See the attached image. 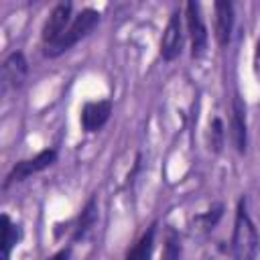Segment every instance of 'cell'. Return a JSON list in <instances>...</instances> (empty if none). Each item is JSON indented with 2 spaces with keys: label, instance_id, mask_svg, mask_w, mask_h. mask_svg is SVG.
I'll list each match as a JSON object with an SVG mask.
<instances>
[{
  "label": "cell",
  "instance_id": "obj_1",
  "mask_svg": "<svg viewBox=\"0 0 260 260\" xmlns=\"http://www.w3.org/2000/svg\"><path fill=\"white\" fill-rule=\"evenodd\" d=\"M232 252H234L236 260H256V252H258V232L248 215L244 199H240L238 209H236Z\"/></svg>",
  "mask_w": 260,
  "mask_h": 260
},
{
  "label": "cell",
  "instance_id": "obj_2",
  "mask_svg": "<svg viewBox=\"0 0 260 260\" xmlns=\"http://www.w3.org/2000/svg\"><path fill=\"white\" fill-rule=\"evenodd\" d=\"M98 22H100V12H95L93 8L81 10L77 16H73V20H71V24L67 26V30H65L53 45L45 47V55L57 57V55H61L63 51L71 49L77 41H81L87 32H91Z\"/></svg>",
  "mask_w": 260,
  "mask_h": 260
},
{
  "label": "cell",
  "instance_id": "obj_3",
  "mask_svg": "<svg viewBox=\"0 0 260 260\" xmlns=\"http://www.w3.org/2000/svg\"><path fill=\"white\" fill-rule=\"evenodd\" d=\"M185 16H187V30H189V39H191V55L197 59L207 49V28H205L199 4L197 2H187Z\"/></svg>",
  "mask_w": 260,
  "mask_h": 260
},
{
  "label": "cell",
  "instance_id": "obj_4",
  "mask_svg": "<svg viewBox=\"0 0 260 260\" xmlns=\"http://www.w3.org/2000/svg\"><path fill=\"white\" fill-rule=\"evenodd\" d=\"M55 160H57V150H55V148H47V150L39 152V154L32 156V158H26V160L16 162L14 169L8 173V177H6V181H4V187L12 185V183H18V181H24L26 177H30V175H35V173H39V171L51 167Z\"/></svg>",
  "mask_w": 260,
  "mask_h": 260
},
{
  "label": "cell",
  "instance_id": "obj_5",
  "mask_svg": "<svg viewBox=\"0 0 260 260\" xmlns=\"http://www.w3.org/2000/svg\"><path fill=\"white\" fill-rule=\"evenodd\" d=\"M28 73V63L20 51L10 53L2 63V91L20 89Z\"/></svg>",
  "mask_w": 260,
  "mask_h": 260
},
{
  "label": "cell",
  "instance_id": "obj_6",
  "mask_svg": "<svg viewBox=\"0 0 260 260\" xmlns=\"http://www.w3.org/2000/svg\"><path fill=\"white\" fill-rule=\"evenodd\" d=\"M71 4L69 2H63V4H57L53 10H51V14H49V18H47V22H45V26H43V41H45V47H49V45H53L65 30H67V26L71 24Z\"/></svg>",
  "mask_w": 260,
  "mask_h": 260
},
{
  "label": "cell",
  "instance_id": "obj_7",
  "mask_svg": "<svg viewBox=\"0 0 260 260\" xmlns=\"http://www.w3.org/2000/svg\"><path fill=\"white\" fill-rule=\"evenodd\" d=\"M230 138L234 148L242 154L246 152V144H248V130H246V106L240 100V95L236 93L232 98V114H230Z\"/></svg>",
  "mask_w": 260,
  "mask_h": 260
},
{
  "label": "cell",
  "instance_id": "obj_8",
  "mask_svg": "<svg viewBox=\"0 0 260 260\" xmlns=\"http://www.w3.org/2000/svg\"><path fill=\"white\" fill-rule=\"evenodd\" d=\"M181 47H183V22H181V14L173 12L160 39V57L165 61H173L181 53Z\"/></svg>",
  "mask_w": 260,
  "mask_h": 260
},
{
  "label": "cell",
  "instance_id": "obj_9",
  "mask_svg": "<svg viewBox=\"0 0 260 260\" xmlns=\"http://www.w3.org/2000/svg\"><path fill=\"white\" fill-rule=\"evenodd\" d=\"M110 112H112V104L108 100H102V102H89L83 106L81 110V126L85 132H95L100 130L108 118H110Z\"/></svg>",
  "mask_w": 260,
  "mask_h": 260
},
{
  "label": "cell",
  "instance_id": "obj_10",
  "mask_svg": "<svg viewBox=\"0 0 260 260\" xmlns=\"http://www.w3.org/2000/svg\"><path fill=\"white\" fill-rule=\"evenodd\" d=\"M215 39L221 47H225L232 39L234 30V4L232 2H215Z\"/></svg>",
  "mask_w": 260,
  "mask_h": 260
},
{
  "label": "cell",
  "instance_id": "obj_11",
  "mask_svg": "<svg viewBox=\"0 0 260 260\" xmlns=\"http://www.w3.org/2000/svg\"><path fill=\"white\" fill-rule=\"evenodd\" d=\"M154 234H156V225L152 223L142 236L140 240L134 244V248L128 252L126 260H148L152 254V246H154Z\"/></svg>",
  "mask_w": 260,
  "mask_h": 260
},
{
  "label": "cell",
  "instance_id": "obj_12",
  "mask_svg": "<svg viewBox=\"0 0 260 260\" xmlns=\"http://www.w3.org/2000/svg\"><path fill=\"white\" fill-rule=\"evenodd\" d=\"M18 238H20L18 225H14L10 217L4 213L2 215V260H10V252L16 246Z\"/></svg>",
  "mask_w": 260,
  "mask_h": 260
},
{
  "label": "cell",
  "instance_id": "obj_13",
  "mask_svg": "<svg viewBox=\"0 0 260 260\" xmlns=\"http://www.w3.org/2000/svg\"><path fill=\"white\" fill-rule=\"evenodd\" d=\"M179 256H181L179 236L175 232H169L167 234V240H165V250H162V258L160 260H179Z\"/></svg>",
  "mask_w": 260,
  "mask_h": 260
},
{
  "label": "cell",
  "instance_id": "obj_14",
  "mask_svg": "<svg viewBox=\"0 0 260 260\" xmlns=\"http://www.w3.org/2000/svg\"><path fill=\"white\" fill-rule=\"evenodd\" d=\"M209 130H211L209 132V136H211V148L217 152L221 148V144H223V122L219 118H215L211 122V128Z\"/></svg>",
  "mask_w": 260,
  "mask_h": 260
},
{
  "label": "cell",
  "instance_id": "obj_15",
  "mask_svg": "<svg viewBox=\"0 0 260 260\" xmlns=\"http://www.w3.org/2000/svg\"><path fill=\"white\" fill-rule=\"evenodd\" d=\"M219 215H221V205H215L213 209H209L207 213H203V215L199 217V221H201V228H203V230H209V228H213Z\"/></svg>",
  "mask_w": 260,
  "mask_h": 260
},
{
  "label": "cell",
  "instance_id": "obj_16",
  "mask_svg": "<svg viewBox=\"0 0 260 260\" xmlns=\"http://www.w3.org/2000/svg\"><path fill=\"white\" fill-rule=\"evenodd\" d=\"M254 73L256 79L260 81V39L256 41V49H254Z\"/></svg>",
  "mask_w": 260,
  "mask_h": 260
},
{
  "label": "cell",
  "instance_id": "obj_17",
  "mask_svg": "<svg viewBox=\"0 0 260 260\" xmlns=\"http://www.w3.org/2000/svg\"><path fill=\"white\" fill-rule=\"evenodd\" d=\"M49 260H69V250H61V252H57L55 256H51Z\"/></svg>",
  "mask_w": 260,
  "mask_h": 260
}]
</instances>
